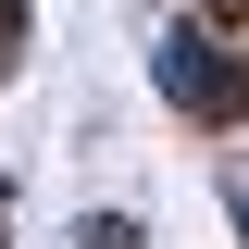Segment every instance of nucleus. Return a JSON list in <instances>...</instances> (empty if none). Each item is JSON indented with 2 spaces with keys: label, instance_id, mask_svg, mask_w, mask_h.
<instances>
[{
  "label": "nucleus",
  "instance_id": "1",
  "mask_svg": "<svg viewBox=\"0 0 249 249\" xmlns=\"http://www.w3.org/2000/svg\"><path fill=\"white\" fill-rule=\"evenodd\" d=\"M150 75H162V100H175V112H199V124H224V100H237V75H224V50H212L199 25H175V37H162V62H150Z\"/></svg>",
  "mask_w": 249,
  "mask_h": 249
}]
</instances>
